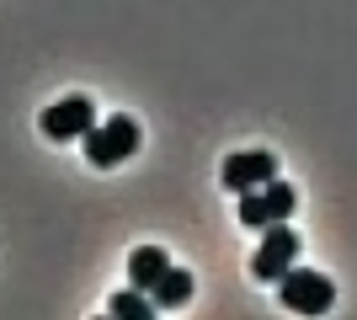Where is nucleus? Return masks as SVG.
Instances as JSON below:
<instances>
[{"instance_id":"1","label":"nucleus","mask_w":357,"mask_h":320,"mask_svg":"<svg viewBox=\"0 0 357 320\" xmlns=\"http://www.w3.org/2000/svg\"><path fill=\"white\" fill-rule=\"evenodd\" d=\"M278 294H283V310H294V315H326L336 305V283L314 267H288L278 277Z\"/></svg>"},{"instance_id":"2","label":"nucleus","mask_w":357,"mask_h":320,"mask_svg":"<svg viewBox=\"0 0 357 320\" xmlns=\"http://www.w3.org/2000/svg\"><path fill=\"white\" fill-rule=\"evenodd\" d=\"M80 144H86V160L91 166H123V160H128V155L139 150V123L134 118H107V123H91V134L80 139Z\"/></svg>"},{"instance_id":"3","label":"nucleus","mask_w":357,"mask_h":320,"mask_svg":"<svg viewBox=\"0 0 357 320\" xmlns=\"http://www.w3.org/2000/svg\"><path fill=\"white\" fill-rule=\"evenodd\" d=\"M91 123H96V107H91V96H59L54 107H43V118H38V128H43V139H86Z\"/></svg>"},{"instance_id":"4","label":"nucleus","mask_w":357,"mask_h":320,"mask_svg":"<svg viewBox=\"0 0 357 320\" xmlns=\"http://www.w3.org/2000/svg\"><path fill=\"white\" fill-rule=\"evenodd\" d=\"M272 176H278V155L272 150H240L219 166V182L229 187V192H256V187H267Z\"/></svg>"},{"instance_id":"5","label":"nucleus","mask_w":357,"mask_h":320,"mask_svg":"<svg viewBox=\"0 0 357 320\" xmlns=\"http://www.w3.org/2000/svg\"><path fill=\"white\" fill-rule=\"evenodd\" d=\"M294 257H298V235L288 224H267V235H261V245H256V257H251V273L261 283H278L294 267Z\"/></svg>"},{"instance_id":"6","label":"nucleus","mask_w":357,"mask_h":320,"mask_svg":"<svg viewBox=\"0 0 357 320\" xmlns=\"http://www.w3.org/2000/svg\"><path fill=\"white\" fill-rule=\"evenodd\" d=\"M165 267H171V257H165L160 245H139L134 257H128V289H144L149 294L165 277Z\"/></svg>"},{"instance_id":"7","label":"nucleus","mask_w":357,"mask_h":320,"mask_svg":"<svg viewBox=\"0 0 357 320\" xmlns=\"http://www.w3.org/2000/svg\"><path fill=\"white\" fill-rule=\"evenodd\" d=\"M149 299H155V310H181L192 299V273L187 267H165V277L149 289Z\"/></svg>"},{"instance_id":"8","label":"nucleus","mask_w":357,"mask_h":320,"mask_svg":"<svg viewBox=\"0 0 357 320\" xmlns=\"http://www.w3.org/2000/svg\"><path fill=\"white\" fill-rule=\"evenodd\" d=\"M107 315L112 320H155L160 310H155V299H149L144 289H123V294L107 299Z\"/></svg>"},{"instance_id":"9","label":"nucleus","mask_w":357,"mask_h":320,"mask_svg":"<svg viewBox=\"0 0 357 320\" xmlns=\"http://www.w3.org/2000/svg\"><path fill=\"white\" fill-rule=\"evenodd\" d=\"M240 224H251V229L278 224V219H272V203H267V192H261V187H256V192H240Z\"/></svg>"},{"instance_id":"10","label":"nucleus","mask_w":357,"mask_h":320,"mask_svg":"<svg viewBox=\"0 0 357 320\" xmlns=\"http://www.w3.org/2000/svg\"><path fill=\"white\" fill-rule=\"evenodd\" d=\"M261 192H267V203H272V219L283 224L288 213H294V187H288V182H278V176H272V182L261 187Z\"/></svg>"},{"instance_id":"11","label":"nucleus","mask_w":357,"mask_h":320,"mask_svg":"<svg viewBox=\"0 0 357 320\" xmlns=\"http://www.w3.org/2000/svg\"><path fill=\"white\" fill-rule=\"evenodd\" d=\"M96 320H112V315H96Z\"/></svg>"}]
</instances>
